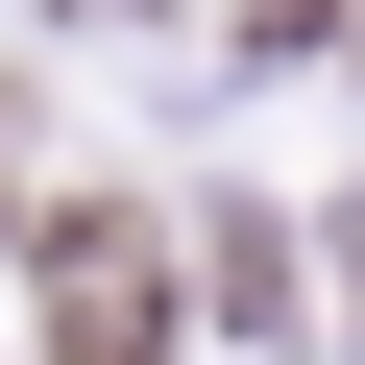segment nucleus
<instances>
[{
    "mask_svg": "<svg viewBox=\"0 0 365 365\" xmlns=\"http://www.w3.org/2000/svg\"><path fill=\"white\" fill-rule=\"evenodd\" d=\"M341 292H365V220H341Z\"/></svg>",
    "mask_w": 365,
    "mask_h": 365,
    "instance_id": "obj_2",
    "label": "nucleus"
},
{
    "mask_svg": "<svg viewBox=\"0 0 365 365\" xmlns=\"http://www.w3.org/2000/svg\"><path fill=\"white\" fill-rule=\"evenodd\" d=\"M170 341H195L170 244H146L122 195H73V220H49V365H170Z\"/></svg>",
    "mask_w": 365,
    "mask_h": 365,
    "instance_id": "obj_1",
    "label": "nucleus"
}]
</instances>
